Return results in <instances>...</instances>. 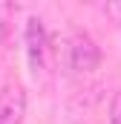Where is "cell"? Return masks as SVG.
Masks as SVG:
<instances>
[{
  "label": "cell",
  "mask_w": 121,
  "mask_h": 124,
  "mask_svg": "<svg viewBox=\"0 0 121 124\" xmlns=\"http://www.w3.org/2000/svg\"><path fill=\"white\" fill-rule=\"evenodd\" d=\"M110 124H121V90L113 98V107H110Z\"/></svg>",
  "instance_id": "cell-5"
},
{
  "label": "cell",
  "mask_w": 121,
  "mask_h": 124,
  "mask_svg": "<svg viewBox=\"0 0 121 124\" xmlns=\"http://www.w3.org/2000/svg\"><path fill=\"white\" fill-rule=\"evenodd\" d=\"M26 49H29V63L38 72L46 61V32L38 17H29V23H26Z\"/></svg>",
  "instance_id": "cell-3"
},
{
  "label": "cell",
  "mask_w": 121,
  "mask_h": 124,
  "mask_svg": "<svg viewBox=\"0 0 121 124\" xmlns=\"http://www.w3.org/2000/svg\"><path fill=\"white\" fill-rule=\"evenodd\" d=\"M26 95L17 84H6L0 90V124H23Z\"/></svg>",
  "instance_id": "cell-2"
},
{
  "label": "cell",
  "mask_w": 121,
  "mask_h": 124,
  "mask_svg": "<svg viewBox=\"0 0 121 124\" xmlns=\"http://www.w3.org/2000/svg\"><path fill=\"white\" fill-rule=\"evenodd\" d=\"M104 15H107L113 23H121V0H110V3H104Z\"/></svg>",
  "instance_id": "cell-4"
},
{
  "label": "cell",
  "mask_w": 121,
  "mask_h": 124,
  "mask_svg": "<svg viewBox=\"0 0 121 124\" xmlns=\"http://www.w3.org/2000/svg\"><path fill=\"white\" fill-rule=\"evenodd\" d=\"M98 63H101L98 43L92 40L87 32L72 35V40H69V66L75 72H92V69H98Z\"/></svg>",
  "instance_id": "cell-1"
}]
</instances>
